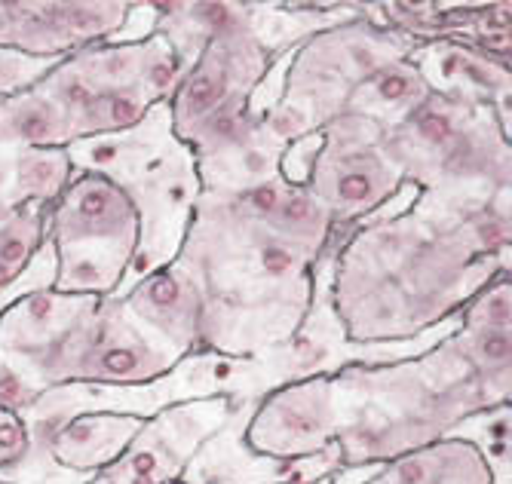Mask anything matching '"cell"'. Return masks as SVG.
<instances>
[{
	"instance_id": "1",
	"label": "cell",
	"mask_w": 512,
	"mask_h": 484,
	"mask_svg": "<svg viewBox=\"0 0 512 484\" xmlns=\"http://www.w3.org/2000/svg\"><path fill=\"white\" fill-rule=\"evenodd\" d=\"M332 386L325 380H313L307 386L276 396L267 402L261 417L252 423V445L261 451H283V457H292L295 451H310L313 445L325 442L329 435V417L322 408L329 405Z\"/></svg>"
},
{
	"instance_id": "2",
	"label": "cell",
	"mask_w": 512,
	"mask_h": 484,
	"mask_svg": "<svg viewBox=\"0 0 512 484\" xmlns=\"http://www.w3.org/2000/svg\"><path fill=\"white\" fill-rule=\"evenodd\" d=\"M142 432V420L114 414H83L68 420L53 439V460L74 472H96L114 463L120 451Z\"/></svg>"
},
{
	"instance_id": "3",
	"label": "cell",
	"mask_w": 512,
	"mask_h": 484,
	"mask_svg": "<svg viewBox=\"0 0 512 484\" xmlns=\"http://www.w3.org/2000/svg\"><path fill=\"white\" fill-rule=\"evenodd\" d=\"M74 135L68 114L46 92H25L0 108V141L59 144Z\"/></svg>"
},
{
	"instance_id": "4",
	"label": "cell",
	"mask_w": 512,
	"mask_h": 484,
	"mask_svg": "<svg viewBox=\"0 0 512 484\" xmlns=\"http://www.w3.org/2000/svg\"><path fill=\"white\" fill-rule=\"evenodd\" d=\"M424 99V77L414 65H387L375 71L362 92L350 102L359 114H375V108H396V105H417Z\"/></svg>"
},
{
	"instance_id": "5",
	"label": "cell",
	"mask_w": 512,
	"mask_h": 484,
	"mask_svg": "<svg viewBox=\"0 0 512 484\" xmlns=\"http://www.w3.org/2000/svg\"><path fill=\"white\" fill-rule=\"evenodd\" d=\"M332 172H335V184H332L335 203L344 206V209H353V212L378 206L387 197V193L393 190V181L381 169L353 166L347 154L335 157Z\"/></svg>"
},
{
	"instance_id": "6",
	"label": "cell",
	"mask_w": 512,
	"mask_h": 484,
	"mask_svg": "<svg viewBox=\"0 0 512 484\" xmlns=\"http://www.w3.org/2000/svg\"><path fill=\"white\" fill-rule=\"evenodd\" d=\"M40 236V203H28L25 209L13 212L10 221L0 227V292L22 273L31 261V249Z\"/></svg>"
},
{
	"instance_id": "7",
	"label": "cell",
	"mask_w": 512,
	"mask_h": 484,
	"mask_svg": "<svg viewBox=\"0 0 512 484\" xmlns=\"http://www.w3.org/2000/svg\"><path fill=\"white\" fill-rule=\"evenodd\" d=\"M68 178V154L56 148H34L16 160V181L31 203L56 197Z\"/></svg>"
},
{
	"instance_id": "8",
	"label": "cell",
	"mask_w": 512,
	"mask_h": 484,
	"mask_svg": "<svg viewBox=\"0 0 512 484\" xmlns=\"http://www.w3.org/2000/svg\"><path fill=\"white\" fill-rule=\"evenodd\" d=\"M132 301L138 304V310L151 313L160 322H166L169 316L172 319H184V313H188V307H191V301H188V285H184L175 273H157V276H151L142 288H138Z\"/></svg>"
},
{
	"instance_id": "9",
	"label": "cell",
	"mask_w": 512,
	"mask_h": 484,
	"mask_svg": "<svg viewBox=\"0 0 512 484\" xmlns=\"http://www.w3.org/2000/svg\"><path fill=\"white\" fill-rule=\"evenodd\" d=\"M160 371L148 350L142 347H132V344H108L102 353H96V368L89 374H99V377H148Z\"/></svg>"
},
{
	"instance_id": "10",
	"label": "cell",
	"mask_w": 512,
	"mask_h": 484,
	"mask_svg": "<svg viewBox=\"0 0 512 484\" xmlns=\"http://www.w3.org/2000/svg\"><path fill=\"white\" fill-rule=\"evenodd\" d=\"M322 148H325V138H322V135H310V138L295 141V144H292V151H289L286 160H283V178H286L289 184H301V181L310 175V169L316 166Z\"/></svg>"
},
{
	"instance_id": "11",
	"label": "cell",
	"mask_w": 512,
	"mask_h": 484,
	"mask_svg": "<svg viewBox=\"0 0 512 484\" xmlns=\"http://www.w3.org/2000/svg\"><path fill=\"white\" fill-rule=\"evenodd\" d=\"M28 451V432L19 417L7 408H0V466L19 460Z\"/></svg>"
},
{
	"instance_id": "12",
	"label": "cell",
	"mask_w": 512,
	"mask_h": 484,
	"mask_svg": "<svg viewBox=\"0 0 512 484\" xmlns=\"http://www.w3.org/2000/svg\"><path fill=\"white\" fill-rule=\"evenodd\" d=\"M258 264L267 276L279 279V276H289L298 264V255L286 246V242H267V246L258 252Z\"/></svg>"
},
{
	"instance_id": "13",
	"label": "cell",
	"mask_w": 512,
	"mask_h": 484,
	"mask_svg": "<svg viewBox=\"0 0 512 484\" xmlns=\"http://www.w3.org/2000/svg\"><path fill=\"white\" fill-rule=\"evenodd\" d=\"M10 215H13L10 203H7V200H0V227H4V224L10 221Z\"/></svg>"
}]
</instances>
